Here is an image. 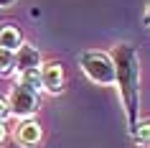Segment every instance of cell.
<instances>
[{
	"instance_id": "obj_10",
	"label": "cell",
	"mask_w": 150,
	"mask_h": 148,
	"mask_svg": "<svg viewBox=\"0 0 150 148\" xmlns=\"http://www.w3.org/2000/svg\"><path fill=\"white\" fill-rule=\"evenodd\" d=\"M18 82L25 87H31L36 92H41V69L38 71H25V74H18Z\"/></svg>"
},
{
	"instance_id": "obj_1",
	"label": "cell",
	"mask_w": 150,
	"mask_h": 148,
	"mask_svg": "<svg viewBox=\"0 0 150 148\" xmlns=\"http://www.w3.org/2000/svg\"><path fill=\"white\" fill-rule=\"evenodd\" d=\"M110 56L115 61V87L125 107L127 130L132 133L140 123V54L132 44H117Z\"/></svg>"
},
{
	"instance_id": "obj_7",
	"label": "cell",
	"mask_w": 150,
	"mask_h": 148,
	"mask_svg": "<svg viewBox=\"0 0 150 148\" xmlns=\"http://www.w3.org/2000/svg\"><path fill=\"white\" fill-rule=\"evenodd\" d=\"M23 46V33L16 23H0V49H8V51H18Z\"/></svg>"
},
{
	"instance_id": "obj_6",
	"label": "cell",
	"mask_w": 150,
	"mask_h": 148,
	"mask_svg": "<svg viewBox=\"0 0 150 148\" xmlns=\"http://www.w3.org/2000/svg\"><path fill=\"white\" fill-rule=\"evenodd\" d=\"M43 64V56L33 44L23 41V46L16 51V74H25V71H38Z\"/></svg>"
},
{
	"instance_id": "obj_5",
	"label": "cell",
	"mask_w": 150,
	"mask_h": 148,
	"mask_svg": "<svg viewBox=\"0 0 150 148\" xmlns=\"http://www.w3.org/2000/svg\"><path fill=\"white\" fill-rule=\"evenodd\" d=\"M13 140H16L21 148H36V146H41V140H43V128L38 125L36 117L18 120V125L13 128Z\"/></svg>"
},
{
	"instance_id": "obj_13",
	"label": "cell",
	"mask_w": 150,
	"mask_h": 148,
	"mask_svg": "<svg viewBox=\"0 0 150 148\" xmlns=\"http://www.w3.org/2000/svg\"><path fill=\"white\" fill-rule=\"evenodd\" d=\"M142 26L150 28V0H148V5H145V13H142Z\"/></svg>"
},
{
	"instance_id": "obj_14",
	"label": "cell",
	"mask_w": 150,
	"mask_h": 148,
	"mask_svg": "<svg viewBox=\"0 0 150 148\" xmlns=\"http://www.w3.org/2000/svg\"><path fill=\"white\" fill-rule=\"evenodd\" d=\"M18 0H0V8H10V5H16Z\"/></svg>"
},
{
	"instance_id": "obj_8",
	"label": "cell",
	"mask_w": 150,
	"mask_h": 148,
	"mask_svg": "<svg viewBox=\"0 0 150 148\" xmlns=\"http://www.w3.org/2000/svg\"><path fill=\"white\" fill-rule=\"evenodd\" d=\"M130 138H132L140 148H150V120H140L137 128L130 133Z\"/></svg>"
},
{
	"instance_id": "obj_4",
	"label": "cell",
	"mask_w": 150,
	"mask_h": 148,
	"mask_svg": "<svg viewBox=\"0 0 150 148\" xmlns=\"http://www.w3.org/2000/svg\"><path fill=\"white\" fill-rule=\"evenodd\" d=\"M66 87V71L59 61H46L41 64V92L59 97Z\"/></svg>"
},
{
	"instance_id": "obj_9",
	"label": "cell",
	"mask_w": 150,
	"mask_h": 148,
	"mask_svg": "<svg viewBox=\"0 0 150 148\" xmlns=\"http://www.w3.org/2000/svg\"><path fill=\"white\" fill-rule=\"evenodd\" d=\"M16 74V51L0 49V77H13Z\"/></svg>"
},
{
	"instance_id": "obj_3",
	"label": "cell",
	"mask_w": 150,
	"mask_h": 148,
	"mask_svg": "<svg viewBox=\"0 0 150 148\" xmlns=\"http://www.w3.org/2000/svg\"><path fill=\"white\" fill-rule=\"evenodd\" d=\"M38 105H41V97L36 89L16 82V87L10 89V97H8V107H10V115H16L18 120H25V117H33L38 112Z\"/></svg>"
},
{
	"instance_id": "obj_2",
	"label": "cell",
	"mask_w": 150,
	"mask_h": 148,
	"mask_svg": "<svg viewBox=\"0 0 150 148\" xmlns=\"http://www.w3.org/2000/svg\"><path fill=\"white\" fill-rule=\"evenodd\" d=\"M79 66L89 82L99 87L115 84V61L104 51H81L79 54Z\"/></svg>"
},
{
	"instance_id": "obj_12",
	"label": "cell",
	"mask_w": 150,
	"mask_h": 148,
	"mask_svg": "<svg viewBox=\"0 0 150 148\" xmlns=\"http://www.w3.org/2000/svg\"><path fill=\"white\" fill-rule=\"evenodd\" d=\"M8 140V125H5V120H0V146Z\"/></svg>"
},
{
	"instance_id": "obj_11",
	"label": "cell",
	"mask_w": 150,
	"mask_h": 148,
	"mask_svg": "<svg viewBox=\"0 0 150 148\" xmlns=\"http://www.w3.org/2000/svg\"><path fill=\"white\" fill-rule=\"evenodd\" d=\"M10 115V107H8V100L0 94V120H5V117Z\"/></svg>"
}]
</instances>
